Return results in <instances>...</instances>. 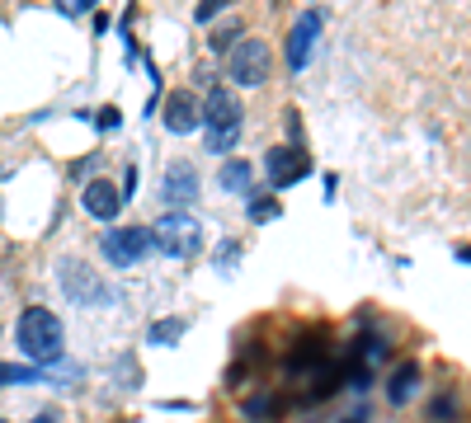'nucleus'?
Segmentation results:
<instances>
[{
  "label": "nucleus",
  "instance_id": "f257e3e1",
  "mask_svg": "<svg viewBox=\"0 0 471 423\" xmlns=\"http://www.w3.org/2000/svg\"><path fill=\"white\" fill-rule=\"evenodd\" d=\"M15 338H19V348L29 353L38 367L57 362V358H62V348H67V338H62V320L52 316V310H43V306H29V310H24L19 325H15Z\"/></svg>",
  "mask_w": 471,
  "mask_h": 423
},
{
  "label": "nucleus",
  "instance_id": "f03ea898",
  "mask_svg": "<svg viewBox=\"0 0 471 423\" xmlns=\"http://www.w3.org/2000/svg\"><path fill=\"white\" fill-rule=\"evenodd\" d=\"M151 245H156L160 254H170V259H189V254H199L203 231H199V221H193L189 212H170V217L156 221Z\"/></svg>",
  "mask_w": 471,
  "mask_h": 423
},
{
  "label": "nucleus",
  "instance_id": "7ed1b4c3",
  "mask_svg": "<svg viewBox=\"0 0 471 423\" xmlns=\"http://www.w3.org/2000/svg\"><path fill=\"white\" fill-rule=\"evenodd\" d=\"M269 66H273V56H269V43H260V38L236 43L231 56H227V76H231V85H241V90L264 85V80H269Z\"/></svg>",
  "mask_w": 471,
  "mask_h": 423
},
{
  "label": "nucleus",
  "instance_id": "20e7f679",
  "mask_svg": "<svg viewBox=\"0 0 471 423\" xmlns=\"http://www.w3.org/2000/svg\"><path fill=\"white\" fill-rule=\"evenodd\" d=\"M151 249V231L147 226H123V231H108L104 236V259L114 268H132L137 259H147Z\"/></svg>",
  "mask_w": 471,
  "mask_h": 423
},
{
  "label": "nucleus",
  "instance_id": "39448f33",
  "mask_svg": "<svg viewBox=\"0 0 471 423\" xmlns=\"http://www.w3.org/2000/svg\"><path fill=\"white\" fill-rule=\"evenodd\" d=\"M199 118L208 123V132H241V99L227 85H212L208 99L199 104Z\"/></svg>",
  "mask_w": 471,
  "mask_h": 423
},
{
  "label": "nucleus",
  "instance_id": "423d86ee",
  "mask_svg": "<svg viewBox=\"0 0 471 423\" xmlns=\"http://www.w3.org/2000/svg\"><path fill=\"white\" fill-rule=\"evenodd\" d=\"M62 287L71 292V301H86V306L114 301V292L104 287V277H99L95 268H86L80 259H67V264H62Z\"/></svg>",
  "mask_w": 471,
  "mask_h": 423
},
{
  "label": "nucleus",
  "instance_id": "0eeeda50",
  "mask_svg": "<svg viewBox=\"0 0 471 423\" xmlns=\"http://www.w3.org/2000/svg\"><path fill=\"white\" fill-rule=\"evenodd\" d=\"M264 169H269V184L273 188H292L302 175H312V156L302 146H273L264 156Z\"/></svg>",
  "mask_w": 471,
  "mask_h": 423
},
{
  "label": "nucleus",
  "instance_id": "6e6552de",
  "mask_svg": "<svg viewBox=\"0 0 471 423\" xmlns=\"http://www.w3.org/2000/svg\"><path fill=\"white\" fill-rule=\"evenodd\" d=\"M316 34H321V10H307V15L292 24V34H288V66H292V71H302V66L312 62Z\"/></svg>",
  "mask_w": 471,
  "mask_h": 423
},
{
  "label": "nucleus",
  "instance_id": "1a4fd4ad",
  "mask_svg": "<svg viewBox=\"0 0 471 423\" xmlns=\"http://www.w3.org/2000/svg\"><path fill=\"white\" fill-rule=\"evenodd\" d=\"M160 197L170 207H189L199 197V169L193 165H170L165 169V184H160Z\"/></svg>",
  "mask_w": 471,
  "mask_h": 423
},
{
  "label": "nucleus",
  "instance_id": "9d476101",
  "mask_svg": "<svg viewBox=\"0 0 471 423\" xmlns=\"http://www.w3.org/2000/svg\"><path fill=\"white\" fill-rule=\"evenodd\" d=\"M160 118H165V127H170V132H193V127H199L203 118H199V99H193L189 90H170V95H165V108H160Z\"/></svg>",
  "mask_w": 471,
  "mask_h": 423
},
{
  "label": "nucleus",
  "instance_id": "9b49d317",
  "mask_svg": "<svg viewBox=\"0 0 471 423\" xmlns=\"http://www.w3.org/2000/svg\"><path fill=\"white\" fill-rule=\"evenodd\" d=\"M80 203H86V212H90V217L114 221V217L123 212V193L114 188V179H90V184H86V193H80Z\"/></svg>",
  "mask_w": 471,
  "mask_h": 423
},
{
  "label": "nucleus",
  "instance_id": "f8f14e48",
  "mask_svg": "<svg viewBox=\"0 0 471 423\" xmlns=\"http://www.w3.org/2000/svg\"><path fill=\"white\" fill-rule=\"evenodd\" d=\"M251 179H255L251 160H227V165H221V175H217V184L227 188V193H245V188H251Z\"/></svg>",
  "mask_w": 471,
  "mask_h": 423
},
{
  "label": "nucleus",
  "instance_id": "ddd939ff",
  "mask_svg": "<svg viewBox=\"0 0 471 423\" xmlns=\"http://www.w3.org/2000/svg\"><path fill=\"white\" fill-rule=\"evenodd\" d=\"M415 386H420V367H415V362L396 367V377H392V386H386V395H392V405H405Z\"/></svg>",
  "mask_w": 471,
  "mask_h": 423
},
{
  "label": "nucleus",
  "instance_id": "4468645a",
  "mask_svg": "<svg viewBox=\"0 0 471 423\" xmlns=\"http://www.w3.org/2000/svg\"><path fill=\"white\" fill-rule=\"evenodd\" d=\"M184 329H189V325H184L179 316H170V320H156V325L147 329V338H151V344H179Z\"/></svg>",
  "mask_w": 471,
  "mask_h": 423
},
{
  "label": "nucleus",
  "instance_id": "2eb2a0df",
  "mask_svg": "<svg viewBox=\"0 0 471 423\" xmlns=\"http://www.w3.org/2000/svg\"><path fill=\"white\" fill-rule=\"evenodd\" d=\"M43 372H29V367H10V362H0V386H15V381H38Z\"/></svg>",
  "mask_w": 471,
  "mask_h": 423
},
{
  "label": "nucleus",
  "instance_id": "dca6fc26",
  "mask_svg": "<svg viewBox=\"0 0 471 423\" xmlns=\"http://www.w3.org/2000/svg\"><path fill=\"white\" fill-rule=\"evenodd\" d=\"M236 34H241V24H221V28H217V34L208 38V43H212L217 52H227V47L236 43Z\"/></svg>",
  "mask_w": 471,
  "mask_h": 423
},
{
  "label": "nucleus",
  "instance_id": "f3484780",
  "mask_svg": "<svg viewBox=\"0 0 471 423\" xmlns=\"http://www.w3.org/2000/svg\"><path fill=\"white\" fill-rule=\"evenodd\" d=\"M251 217H255V221H273V217H279V203H273V197H255Z\"/></svg>",
  "mask_w": 471,
  "mask_h": 423
},
{
  "label": "nucleus",
  "instance_id": "a211bd4d",
  "mask_svg": "<svg viewBox=\"0 0 471 423\" xmlns=\"http://www.w3.org/2000/svg\"><path fill=\"white\" fill-rule=\"evenodd\" d=\"M245 414H251V418H273V414H279V409H273V395H264V400H251V405H245Z\"/></svg>",
  "mask_w": 471,
  "mask_h": 423
},
{
  "label": "nucleus",
  "instance_id": "6ab92c4d",
  "mask_svg": "<svg viewBox=\"0 0 471 423\" xmlns=\"http://www.w3.org/2000/svg\"><path fill=\"white\" fill-rule=\"evenodd\" d=\"M438 423H448V418H457V405L448 400V395H438V400H434V409H429Z\"/></svg>",
  "mask_w": 471,
  "mask_h": 423
},
{
  "label": "nucleus",
  "instance_id": "aec40b11",
  "mask_svg": "<svg viewBox=\"0 0 471 423\" xmlns=\"http://www.w3.org/2000/svg\"><path fill=\"white\" fill-rule=\"evenodd\" d=\"M221 5H227V0H199V10H193V15H199V19L208 24V19H212V15H217Z\"/></svg>",
  "mask_w": 471,
  "mask_h": 423
},
{
  "label": "nucleus",
  "instance_id": "412c9836",
  "mask_svg": "<svg viewBox=\"0 0 471 423\" xmlns=\"http://www.w3.org/2000/svg\"><path fill=\"white\" fill-rule=\"evenodd\" d=\"M57 10H62V15H86L90 0H57Z\"/></svg>",
  "mask_w": 471,
  "mask_h": 423
},
{
  "label": "nucleus",
  "instance_id": "4be33fe9",
  "mask_svg": "<svg viewBox=\"0 0 471 423\" xmlns=\"http://www.w3.org/2000/svg\"><path fill=\"white\" fill-rule=\"evenodd\" d=\"M118 193H123V203H128V197L137 193V169H132V165L123 169V188H118Z\"/></svg>",
  "mask_w": 471,
  "mask_h": 423
},
{
  "label": "nucleus",
  "instance_id": "5701e85b",
  "mask_svg": "<svg viewBox=\"0 0 471 423\" xmlns=\"http://www.w3.org/2000/svg\"><path fill=\"white\" fill-rule=\"evenodd\" d=\"M118 123H123L118 108H104V113H99V127H118Z\"/></svg>",
  "mask_w": 471,
  "mask_h": 423
},
{
  "label": "nucleus",
  "instance_id": "b1692460",
  "mask_svg": "<svg viewBox=\"0 0 471 423\" xmlns=\"http://www.w3.org/2000/svg\"><path fill=\"white\" fill-rule=\"evenodd\" d=\"M34 423H57V418H52V414H43V418H34Z\"/></svg>",
  "mask_w": 471,
  "mask_h": 423
},
{
  "label": "nucleus",
  "instance_id": "393cba45",
  "mask_svg": "<svg viewBox=\"0 0 471 423\" xmlns=\"http://www.w3.org/2000/svg\"><path fill=\"white\" fill-rule=\"evenodd\" d=\"M349 423H363V418H358V414H353V418H349Z\"/></svg>",
  "mask_w": 471,
  "mask_h": 423
},
{
  "label": "nucleus",
  "instance_id": "a878e982",
  "mask_svg": "<svg viewBox=\"0 0 471 423\" xmlns=\"http://www.w3.org/2000/svg\"><path fill=\"white\" fill-rule=\"evenodd\" d=\"M90 5H95V0H90Z\"/></svg>",
  "mask_w": 471,
  "mask_h": 423
},
{
  "label": "nucleus",
  "instance_id": "bb28decb",
  "mask_svg": "<svg viewBox=\"0 0 471 423\" xmlns=\"http://www.w3.org/2000/svg\"><path fill=\"white\" fill-rule=\"evenodd\" d=\"M0 423H5V418H0Z\"/></svg>",
  "mask_w": 471,
  "mask_h": 423
}]
</instances>
